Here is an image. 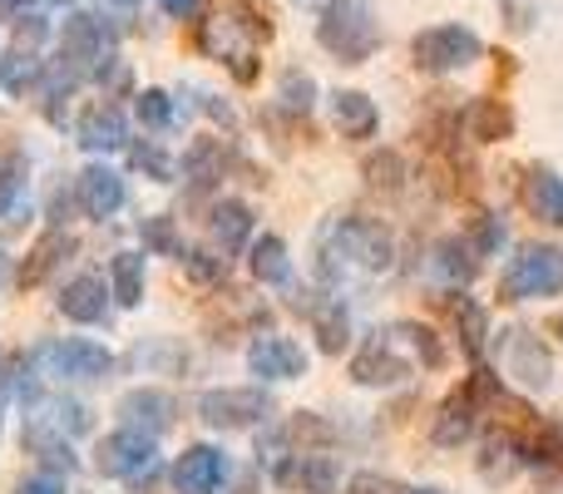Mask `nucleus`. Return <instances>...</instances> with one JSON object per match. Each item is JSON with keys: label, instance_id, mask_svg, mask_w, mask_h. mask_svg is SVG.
<instances>
[{"label": "nucleus", "instance_id": "c85d7f7f", "mask_svg": "<svg viewBox=\"0 0 563 494\" xmlns=\"http://www.w3.org/2000/svg\"><path fill=\"white\" fill-rule=\"evenodd\" d=\"M223 168H228L223 139H194V144H188V154H184V178H188L194 188L218 184V178H223Z\"/></svg>", "mask_w": 563, "mask_h": 494}, {"label": "nucleus", "instance_id": "2f4dec72", "mask_svg": "<svg viewBox=\"0 0 563 494\" xmlns=\"http://www.w3.org/2000/svg\"><path fill=\"white\" fill-rule=\"evenodd\" d=\"M40 75H45V65L35 59V50L15 45L10 55H0V89H5V95H25V89H35Z\"/></svg>", "mask_w": 563, "mask_h": 494}, {"label": "nucleus", "instance_id": "4468645a", "mask_svg": "<svg viewBox=\"0 0 563 494\" xmlns=\"http://www.w3.org/2000/svg\"><path fill=\"white\" fill-rule=\"evenodd\" d=\"M406 376H410V361L396 356V331H390V337L376 331V337L356 351V361H351V381H356V386H400Z\"/></svg>", "mask_w": 563, "mask_h": 494}, {"label": "nucleus", "instance_id": "f8f14e48", "mask_svg": "<svg viewBox=\"0 0 563 494\" xmlns=\"http://www.w3.org/2000/svg\"><path fill=\"white\" fill-rule=\"evenodd\" d=\"M291 311H301V317L311 321V331H317V341H321L327 356H341V351H346L351 311L336 292H297V297H291Z\"/></svg>", "mask_w": 563, "mask_h": 494}, {"label": "nucleus", "instance_id": "ea45409f", "mask_svg": "<svg viewBox=\"0 0 563 494\" xmlns=\"http://www.w3.org/2000/svg\"><path fill=\"white\" fill-rule=\"evenodd\" d=\"M178 262L188 267V277H194V282H218V277L228 272V257H218V252H203V248H198V252H184Z\"/></svg>", "mask_w": 563, "mask_h": 494}, {"label": "nucleus", "instance_id": "20e7f679", "mask_svg": "<svg viewBox=\"0 0 563 494\" xmlns=\"http://www.w3.org/2000/svg\"><path fill=\"white\" fill-rule=\"evenodd\" d=\"M59 65L75 69L79 79H104L119 65L114 30L104 25V15H89V10L65 15V25H59Z\"/></svg>", "mask_w": 563, "mask_h": 494}, {"label": "nucleus", "instance_id": "79ce46f5", "mask_svg": "<svg viewBox=\"0 0 563 494\" xmlns=\"http://www.w3.org/2000/svg\"><path fill=\"white\" fill-rule=\"evenodd\" d=\"M15 494H65V475H59V470H40V475L20 480Z\"/></svg>", "mask_w": 563, "mask_h": 494}, {"label": "nucleus", "instance_id": "423d86ee", "mask_svg": "<svg viewBox=\"0 0 563 494\" xmlns=\"http://www.w3.org/2000/svg\"><path fill=\"white\" fill-rule=\"evenodd\" d=\"M563 292V248L554 243H525L499 272V301H534Z\"/></svg>", "mask_w": 563, "mask_h": 494}, {"label": "nucleus", "instance_id": "58836bf2", "mask_svg": "<svg viewBox=\"0 0 563 494\" xmlns=\"http://www.w3.org/2000/svg\"><path fill=\"white\" fill-rule=\"evenodd\" d=\"M129 158H134V168L139 174H148L154 184H174V164H168V154L158 144H134V154Z\"/></svg>", "mask_w": 563, "mask_h": 494}, {"label": "nucleus", "instance_id": "c9c22d12", "mask_svg": "<svg viewBox=\"0 0 563 494\" xmlns=\"http://www.w3.org/2000/svg\"><path fill=\"white\" fill-rule=\"evenodd\" d=\"M366 184L380 188V194H396V188L406 184V164H400L396 149H386V154L366 158Z\"/></svg>", "mask_w": 563, "mask_h": 494}, {"label": "nucleus", "instance_id": "72a5a7b5", "mask_svg": "<svg viewBox=\"0 0 563 494\" xmlns=\"http://www.w3.org/2000/svg\"><path fill=\"white\" fill-rule=\"evenodd\" d=\"M277 99L291 114H311V105H317V79L301 75V69H287V75L277 79Z\"/></svg>", "mask_w": 563, "mask_h": 494}, {"label": "nucleus", "instance_id": "7ed1b4c3", "mask_svg": "<svg viewBox=\"0 0 563 494\" xmlns=\"http://www.w3.org/2000/svg\"><path fill=\"white\" fill-rule=\"evenodd\" d=\"M317 40L341 65H366L380 50V20L371 0H327L317 15Z\"/></svg>", "mask_w": 563, "mask_h": 494}, {"label": "nucleus", "instance_id": "ddd939ff", "mask_svg": "<svg viewBox=\"0 0 563 494\" xmlns=\"http://www.w3.org/2000/svg\"><path fill=\"white\" fill-rule=\"evenodd\" d=\"M499 356H505V371L529 391H544L554 381V356L539 337H529L525 327L515 331H499Z\"/></svg>", "mask_w": 563, "mask_h": 494}, {"label": "nucleus", "instance_id": "2eb2a0df", "mask_svg": "<svg viewBox=\"0 0 563 494\" xmlns=\"http://www.w3.org/2000/svg\"><path fill=\"white\" fill-rule=\"evenodd\" d=\"M247 366L263 381H297V376H307L311 356L291 337H257L253 347H247Z\"/></svg>", "mask_w": 563, "mask_h": 494}, {"label": "nucleus", "instance_id": "3c124183", "mask_svg": "<svg viewBox=\"0 0 563 494\" xmlns=\"http://www.w3.org/2000/svg\"><path fill=\"white\" fill-rule=\"evenodd\" d=\"M416 494H440V490H416Z\"/></svg>", "mask_w": 563, "mask_h": 494}, {"label": "nucleus", "instance_id": "f03ea898", "mask_svg": "<svg viewBox=\"0 0 563 494\" xmlns=\"http://www.w3.org/2000/svg\"><path fill=\"white\" fill-rule=\"evenodd\" d=\"M267 35H273V25L253 0H213V10L198 20V50L233 65L238 79H253V55Z\"/></svg>", "mask_w": 563, "mask_h": 494}, {"label": "nucleus", "instance_id": "6ab92c4d", "mask_svg": "<svg viewBox=\"0 0 563 494\" xmlns=\"http://www.w3.org/2000/svg\"><path fill=\"white\" fill-rule=\"evenodd\" d=\"M109 297H114V292H104V277L79 272V277L65 282V292H59V311H65L69 321H79V327H95V321L109 317Z\"/></svg>", "mask_w": 563, "mask_h": 494}, {"label": "nucleus", "instance_id": "37998d69", "mask_svg": "<svg viewBox=\"0 0 563 494\" xmlns=\"http://www.w3.org/2000/svg\"><path fill=\"white\" fill-rule=\"evenodd\" d=\"M499 243H505V228H499V218L479 213V223H475V252H479V257H489Z\"/></svg>", "mask_w": 563, "mask_h": 494}, {"label": "nucleus", "instance_id": "aec40b11", "mask_svg": "<svg viewBox=\"0 0 563 494\" xmlns=\"http://www.w3.org/2000/svg\"><path fill=\"white\" fill-rule=\"evenodd\" d=\"M79 144H85L89 154H114V149H124L129 144L124 109H119V105L85 109V119H79Z\"/></svg>", "mask_w": 563, "mask_h": 494}, {"label": "nucleus", "instance_id": "a19ab883", "mask_svg": "<svg viewBox=\"0 0 563 494\" xmlns=\"http://www.w3.org/2000/svg\"><path fill=\"white\" fill-rule=\"evenodd\" d=\"M346 494H406V490H400L390 475H376V470H361V475H351Z\"/></svg>", "mask_w": 563, "mask_h": 494}, {"label": "nucleus", "instance_id": "5701e85b", "mask_svg": "<svg viewBox=\"0 0 563 494\" xmlns=\"http://www.w3.org/2000/svg\"><path fill=\"white\" fill-rule=\"evenodd\" d=\"M208 233H213V243H218L223 257L243 252L247 243H253V213H247V204H238V198H223V204H213Z\"/></svg>", "mask_w": 563, "mask_h": 494}, {"label": "nucleus", "instance_id": "bb28decb", "mask_svg": "<svg viewBox=\"0 0 563 494\" xmlns=\"http://www.w3.org/2000/svg\"><path fill=\"white\" fill-rule=\"evenodd\" d=\"M247 257H253V277L263 282V287H287L291 282V262H287V243H282V238H273V233L253 238Z\"/></svg>", "mask_w": 563, "mask_h": 494}, {"label": "nucleus", "instance_id": "e433bc0d", "mask_svg": "<svg viewBox=\"0 0 563 494\" xmlns=\"http://www.w3.org/2000/svg\"><path fill=\"white\" fill-rule=\"evenodd\" d=\"M396 331L410 341V347H416L420 366H430V371H440V366H445V347H440V341H435V331H430V327H416V321H400Z\"/></svg>", "mask_w": 563, "mask_h": 494}, {"label": "nucleus", "instance_id": "c03bdc74", "mask_svg": "<svg viewBox=\"0 0 563 494\" xmlns=\"http://www.w3.org/2000/svg\"><path fill=\"white\" fill-rule=\"evenodd\" d=\"M35 6H40V0H0V20H10V25H15V20H25Z\"/></svg>", "mask_w": 563, "mask_h": 494}, {"label": "nucleus", "instance_id": "f3484780", "mask_svg": "<svg viewBox=\"0 0 563 494\" xmlns=\"http://www.w3.org/2000/svg\"><path fill=\"white\" fill-rule=\"evenodd\" d=\"M174 416H178L174 396H168V391H154V386H139L119 400V426L144 430V436H164V430L174 426Z\"/></svg>", "mask_w": 563, "mask_h": 494}, {"label": "nucleus", "instance_id": "473e14b6", "mask_svg": "<svg viewBox=\"0 0 563 494\" xmlns=\"http://www.w3.org/2000/svg\"><path fill=\"white\" fill-rule=\"evenodd\" d=\"M450 311H455V321H460V337H465V351L479 361V351H485V337H489L485 307H479L475 297H465V292H455V301H450Z\"/></svg>", "mask_w": 563, "mask_h": 494}, {"label": "nucleus", "instance_id": "7c9ffc66", "mask_svg": "<svg viewBox=\"0 0 563 494\" xmlns=\"http://www.w3.org/2000/svg\"><path fill=\"white\" fill-rule=\"evenodd\" d=\"M430 257H435L430 267H435L440 277L450 282V287H465V282L479 272V252L465 248L460 238H445V243H435V252H430Z\"/></svg>", "mask_w": 563, "mask_h": 494}, {"label": "nucleus", "instance_id": "9b49d317", "mask_svg": "<svg viewBox=\"0 0 563 494\" xmlns=\"http://www.w3.org/2000/svg\"><path fill=\"white\" fill-rule=\"evenodd\" d=\"M273 480L291 494H336L341 465L327 450H291V455L273 460Z\"/></svg>", "mask_w": 563, "mask_h": 494}, {"label": "nucleus", "instance_id": "9d476101", "mask_svg": "<svg viewBox=\"0 0 563 494\" xmlns=\"http://www.w3.org/2000/svg\"><path fill=\"white\" fill-rule=\"evenodd\" d=\"M485 396H499V386H495V376H489V371H475L470 391H460V396H450L445 406H440V416H435V430H430V440H435L440 450H460L470 436H475L479 400H485Z\"/></svg>", "mask_w": 563, "mask_h": 494}, {"label": "nucleus", "instance_id": "49530a36", "mask_svg": "<svg viewBox=\"0 0 563 494\" xmlns=\"http://www.w3.org/2000/svg\"><path fill=\"white\" fill-rule=\"evenodd\" d=\"M505 10L515 15L509 25H515V30H529V6H525V0H505Z\"/></svg>", "mask_w": 563, "mask_h": 494}, {"label": "nucleus", "instance_id": "4c0bfd02", "mask_svg": "<svg viewBox=\"0 0 563 494\" xmlns=\"http://www.w3.org/2000/svg\"><path fill=\"white\" fill-rule=\"evenodd\" d=\"M134 109H139V124L144 129H168L174 124V99H168L164 89H144Z\"/></svg>", "mask_w": 563, "mask_h": 494}, {"label": "nucleus", "instance_id": "412c9836", "mask_svg": "<svg viewBox=\"0 0 563 494\" xmlns=\"http://www.w3.org/2000/svg\"><path fill=\"white\" fill-rule=\"evenodd\" d=\"M525 208L549 228H563V178L549 164H534L525 174Z\"/></svg>", "mask_w": 563, "mask_h": 494}, {"label": "nucleus", "instance_id": "c756f323", "mask_svg": "<svg viewBox=\"0 0 563 494\" xmlns=\"http://www.w3.org/2000/svg\"><path fill=\"white\" fill-rule=\"evenodd\" d=\"M109 282H114L109 292H114L119 307H139L144 301V252H114Z\"/></svg>", "mask_w": 563, "mask_h": 494}, {"label": "nucleus", "instance_id": "f704fd0d", "mask_svg": "<svg viewBox=\"0 0 563 494\" xmlns=\"http://www.w3.org/2000/svg\"><path fill=\"white\" fill-rule=\"evenodd\" d=\"M139 238H144V252H164V257H184V243L174 233V218H144L139 223Z\"/></svg>", "mask_w": 563, "mask_h": 494}, {"label": "nucleus", "instance_id": "1a4fd4ad", "mask_svg": "<svg viewBox=\"0 0 563 494\" xmlns=\"http://www.w3.org/2000/svg\"><path fill=\"white\" fill-rule=\"evenodd\" d=\"M267 416H273V396L263 386H223L198 396V420L208 430H247L263 426Z\"/></svg>", "mask_w": 563, "mask_h": 494}, {"label": "nucleus", "instance_id": "4be33fe9", "mask_svg": "<svg viewBox=\"0 0 563 494\" xmlns=\"http://www.w3.org/2000/svg\"><path fill=\"white\" fill-rule=\"evenodd\" d=\"M331 119H336L341 139H371L380 129L376 99L361 95V89H336V95H331Z\"/></svg>", "mask_w": 563, "mask_h": 494}, {"label": "nucleus", "instance_id": "39448f33", "mask_svg": "<svg viewBox=\"0 0 563 494\" xmlns=\"http://www.w3.org/2000/svg\"><path fill=\"white\" fill-rule=\"evenodd\" d=\"M95 470L104 480H119V485H129V490H148L158 480V436H144V430L119 426L114 436L99 440Z\"/></svg>", "mask_w": 563, "mask_h": 494}, {"label": "nucleus", "instance_id": "a211bd4d", "mask_svg": "<svg viewBox=\"0 0 563 494\" xmlns=\"http://www.w3.org/2000/svg\"><path fill=\"white\" fill-rule=\"evenodd\" d=\"M223 480H228V455L213 446H188L174 465L178 494H213Z\"/></svg>", "mask_w": 563, "mask_h": 494}, {"label": "nucleus", "instance_id": "b1692460", "mask_svg": "<svg viewBox=\"0 0 563 494\" xmlns=\"http://www.w3.org/2000/svg\"><path fill=\"white\" fill-rule=\"evenodd\" d=\"M25 450L40 460L45 470H59V475H75V450H69V436L55 426H40V420H25Z\"/></svg>", "mask_w": 563, "mask_h": 494}, {"label": "nucleus", "instance_id": "09e8293b", "mask_svg": "<svg viewBox=\"0 0 563 494\" xmlns=\"http://www.w3.org/2000/svg\"><path fill=\"white\" fill-rule=\"evenodd\" d=\"M114 6H124V10H129V6H134V0H114Z\"/></svg>", "mask_w": 563, "mask_h": 494}, {"label": "nucleus", "instance_id": "393cba45", "mask_svg": "<svg viewBox=\"0 0 563 494\" xmlns=\"http://www.w3.org/2000/svg\"><path fill=\"white\" fill-rule=\"evenodd\" d=\"M69 252H75V238H69V233H59V228H55V233H45L35 248H30V257L20 262V287H25V292L40 287V282L59 267V257H69Z\"/></svg>", "mask_w": 563, "mask_h": 494}, {"label": "nucleus", "instance_id": "8fccbe9b", "mask_svg": "<svg viewBox=\"0 0 563 494\" xmlns=\"http://www.w3.org/2000/svg\"><path fill=\"white\" fill-rule=\"evenodd\" d=\"M0 277H5V257H0Z\"/></svg>", "mask_w": 563, "mask_h": 494}, {"label": "nucleus", "instance_id": "de8ad7c7", "mask_svg": "<svg viewBox=\"0 0 563 494\" xmlns=\"http://www.w3.org/2000/svg\"><path fill=\"white\" fill-rule=\"evenodd\" d=\"M554 331H559V337H563V317H559V321H554Z\"/></svg>", "mask_w": 563, "mask_h": 494}, {"label": "nucleus", "instance_id": "dca6fc26", "mask_svg": "<svg viewBox=\"0 0 563 494\" xmlns=\"http://www.w3.org/2000/svg\"><path fill=\"white\" fill-rule=\"evenodd\" d=\"M124 178L114 174V168H104V164H89L85 174L75 178V204L85 208L95 223H104V218H114L119 208H124Z\"/></svg>", "mask_w": 563, "mask_h": 494}, {"label": "nucleus", "instance_id": "f257e3e1", "mask_svg": "<svg viewBox=\"0 0 563 494\" xmlns=\"http://www.w3.org/2000/svg\"><path fill=\"white\" fill-rule=\"evenodd\" d=\"M317 257H321L317 272L336 287V282H351V277H380V272H390L396 267V243H390V233L376 218L346 213L321 228Z\"/></svg>", "mask_w": 563, "mask_h": 494}, {"label": "nucleus", "instance_id": "cd10ccee", "mask_svg": "<svg viewBox=\"0 0 563 494\" xmlns=\"http://www.w3.org/2000/svg\"><path fill=\"white\" fill-rule=\"evenodd\" d=\"M525 460H534L525 440H515V436H489L485 446H479V475H485V480H509L519 465H525Z\"/></svg>", "mask_w": 563, "mask_h": 494}, {"label": "nucleus", "instance_id": "6e6552de", "mask_svg": "<svg viewBox=\"0 0 563 494\" xmlns=\"http://www.w3.org/2000/svg\"><path fill=\"white\" fill-rule=\"evenodd\" d=\"M30 366H40V376H55V381H104L114 371V356H109L99 341H85V337H69V341H45L35 347Z\"/></svg>", "mask_w": 563, "mask_h": 494}, {"label": "nucleus", "instance_id": "a878e982", "mask_svg": "<svg viewBox=\"0 0 563 494\" xmlns=\"http://www.w3.org/2000/svg\"><path fill=\"white\" fill-rule=\"evenodd\" d=\"M465 134L479 139V144H499V139L515 134V114H509V105H499V99H475V105L465 109Z\"/></svg>", "mask_w": 563, "mask_h": 494}, {"label": "nucleus", "instance_id": "a18cd8bd", "mask_svg": "<svg viewBox=\"0 0 563 494\" xmlns=\"http://www.w3.org/2000/svg\"><path fill=\"white\" fill-rule=\"evenodd\" d=\"M158 6H164L174 20H188V15H194V10H198V0H158Z\"/></svg>", "mask_w": 563, "mask_h": 494}, {"label": "nucleus", "instance_id": "0eeeda50", "mask_svg": "<svg viewBox=\"0 0 563 494\" xmlns=\"http://www.w3.org/2000/svg\"><path fill=\"white\" fill-rule=\"evenodd\" d=\"M485 55V40L465 25H430L410 40V65L420 75H455V69L475 65Z\"/></svg>", "mask_w": 563, "mask_h": 494}]
</instances>
